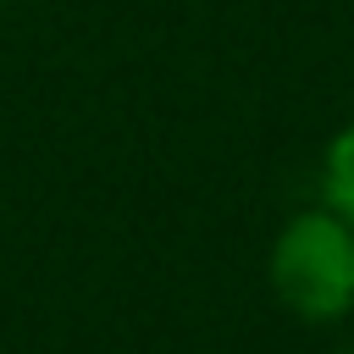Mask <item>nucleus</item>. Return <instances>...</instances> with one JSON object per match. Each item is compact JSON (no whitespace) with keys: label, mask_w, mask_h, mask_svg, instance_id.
I'll return each instance as SVG.
<instances>
[{"label":"nucleus","mask_w":354,"mask_h":354,"mask_svg":"<svg viewBox=\"0 0 354 354\" xmlns=\"http://www.w3.org/2000/svg\"><path fill=\"white\" fill-rule=\"evenodd\" d=\"M271 293L299 321H337L354 310V221L332 205L299 210L271 243Z\"/></svg>","instance_id":"obj_1"},{"label":"nucleus","mask_w":354,"mask_h":354,"mask_svg":"<svg viewBox=\"0 0 354 354\" xmlns=\"http://www.w3.org/2000/svg\"><path fill=\"white\" fill-rule=\"evenodd\" d=\"M321 199L354 221V116L332 133L326 155H321Z\"/></svg>","instance_id":"obj_2"}]
</instances>
